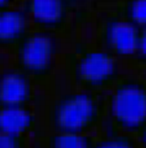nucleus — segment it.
Instances as JSON below:
<instances>
[{
	"instance_id": "15",
	"label": "nucleus",
	"mask_w": 146,
	"mask_h": 148,
	"mask_svg": "<svg viewBox=\"0 0 146 148\" xmlns=\"http://www.w3.org/2000/svg\"><path fill=\"white\" fill-rule=\"evenodd\" d=\"M135 137L138 140L140 148H146V125L136 134Z\"/></svg>"
},
{
	"instance_id": "5",
	"label": "nucleus",
	"mask_w": 146,
	"mask_h": 148,
	"mask_svg": "<svg viewBox=\"0 0 146 148\" xmlns=\"http://www.w3.org/2000/svg\"><path fill=\"white\" fill-rule=\"evenodd\" d=\"M140 28L121 17L115 10L107 15L98 29L100 48L116 57L135 56Z\"/></svg>"
},
{
	"instance_id": "4",
	"label": "nucleus",
	"mask_w": 146,
	"mask_h": 148,
	"mask_svg": "<svg viewBox=\"0 0 146 148\" xmlns=\"http://www.w3.org/2000/svg\"><path fill=\"white\" fill-rule=\"evenodd\" d=\"M16 67L33 80H45L55 67L59 44L55 32L31 29L14 48Z\"/></svg>"
},
{
	"instance_id": "11",
	"label": "nucleus",
	"mask_w": 146,
	"mask_h": 148,
	"mask_svg": "<svg viewBox=\"0 0 146 148\" xmlns=\"http://www.w3.org/2000/svg\"><path fill=\"white\" fill-rule=\"evenodd\" d=\"M114 10L137 27H146V0L119 2Z\"/></svg>"
},
{
	"instance_id": "2",
	"label": "nucleus",
	"mask_w": 146,
	"mask_h": 148,
	"mask_svg": "<svg viewBox=\"0 0 146 148\" xmlns=\"http://www.w3.org/2000/svg\"><path fill=\"white\" fill-rule=\"evenodd\" d=\"M66 65L72 81L83 91L102 92L113 88L121 76L118 57L87 44L78 45L68 54Z\"/></svg>"
},
{
	"instance_id": "7",
	"label": "nucleus",
	"mask_w": 146,
	"mask_h": 148,
	"mask_svg": "<svg viewBox=\"0 0 146 148\" xmlns=\"http://www.w3.org/2000/svg\"><path fill=\"white\" fill-rule=\"evenodd\" d=\"M35 99L33 79L17 67L0 73V107H27Z\"/></svg>"
},
{
	"instance_id": "12",
	"label": "nucleus",
	"mask_w": 146,
	"mask_h": 148,
	"mask_svg": "<svg viewBox=\"0 0 146 148\" xmlns=\"http://www.w3.org/2000/svg\"><path fill=\"white\" fill-rule=\"evenodd\" d=\"M93 148H140V146L134 135L110 131L96 136Z\"/></svg>"
},
{
	"instance_id": "3",
	"label": "nucleus",
	"mask_w": 146,
	"mask_h": 148,
	"mask_svg": "<svg viewBox=\"0 0 146 148\" xmlns=\"http://www.w3.org/2000/svg\"><path fill=\"white\" fill-rule=\"evenodd\" d=\"M111 130L136 136L146 125V79L121 75L108 95Z\"/></svg>"
},
{
	"instance_id": "6",
	"label": "nucleus",
	"mask_w": 146,
	"mask_h": 148,
	"mask_svg": "<svg viewBox=\"0 0 146 148\" xmlns=\"http://www.w3.org/2000/svg\"><path fill=\"white\" fill-rule=\"evenodd\" d=\"M74 2L67 0H30L22 3L35 29L55 32L67 25Z\"/></svg>"
},
{
	"instance_id": "16",
	"label": "nucleus",
	"mask_w": 146,
	"mask_h": 148,
	"mask_svg": "<svg viewBox=\"0 0 146 148\" xmlns=\"http://www.w3.org/2000/svg\"><path fill=\"white\" fill-rule=\"evenodd\" d=\"M10 4H12V3H10V2H8V1H0V10L3 9L5 7H8Z\"/></svg>"
},
{
	"instance_id": "14",
	"label": "nucleus",
	"mask_w": 146,
	"mask_h": 148,
	"mask_svg": "<svg viewBox=\"0 0 146 148\" xmlns=\"http://www.w3.org/2000/svg\"><path fill=\"white\" fill-rule=\"evenodd\" d=\"M134 57L139 63L146 65V27L140 29L138 51Z\"/></svg>"
},
{
	"instance_id": "10",
	"label": "nucleus",
	"mask_w": 146,
	"mask_h": 148,
	"mask_svg": "<svg viewBox=\"0 0 146 148\" xmlns=\"http://www.w3.org/2000/svg\"><path fill=\"white\" fill-rule=\"evenodd\" d=\"M96 136L92 134L55 132L48 138V148H93Z\"/></svg>"
},
{
	"instance_id": "8",
	"label": "nucleus",
	"mask_w": 146,
	"mask_h": 148,
	"mask_svg": "<svg viewBox=\"0 0 146 148\" xmlns=\"http://www.w3.org/2000/svg\"><path fill=\"white\" fill-rule=\"evenodd\" d=\"M32 22L22 6L13 3L0 10V46L15 48L32 29Z\"/></svg>"
},
{
	"instance_id": "13",
	"label": "nucleus",
	"mask_w": 146,
	"mask_h": 148,
	"mask_svg": "<svg viewBox=\"0 0 146 148\" xmlns=\"http://www.w3.org/2000/svg\"><path fill=\"white\" fill-rule=\"evenodd\" d=\"M28 147V136L12 135L0 132V148Z\"/></svg>"
},
{
	"instance_id": "1",
	"label": "nucleus",
	"mask_w": 146,
	"mask_h": 148,
	"mask_svg": "<svg viewBox=\"0 0 146 148\" xmlns=\"http://www.w3.org/2000/svg\"><path fill=\"white\" fill-rule=\"evenodd\" d=\"M108 109V96L101 92L81 91L58 97L49 112L56 133L92 134L99 127Z\"/></svg>"
},
{
	"instance_id": "9",
	"label": "nucleus",
	"mask_w": 146,
	"mask_h": 148,
	"mask_svg": "<svg viewBox=\"0 0 146 148\" xmlns=\"http://www.w3.org/2000/svg\"><path fill=\"white\" fill-rule=\"evenodd\" d=\"M36 125L35 112L27 107H0V132L28 136Z\"/></svg>"
}]
</instances>
